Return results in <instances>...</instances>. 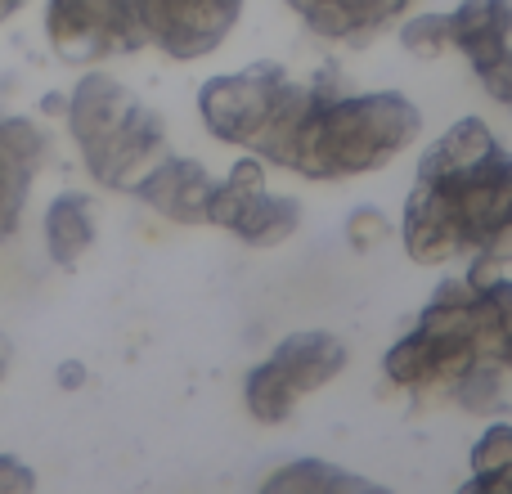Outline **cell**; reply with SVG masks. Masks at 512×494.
Returning a JSON list of instances; mask_svg holds the SVG:
<instances>
[{"instance_id": "9", "label": "cell", "mask_w": 512, "mask_h": 494, "mask_svg": "<svg viewBox=\"0 0 512 494\" xmlns=\"http://www.w3.org/2000/svg\"><path fill=\"white\" fill-rule=\"evenodd\" d=\"M144 41H158L176 59L216 50L239 23L243 0H131Z\"/></svg>"}, {"instance_id": "7", "label": "cell", "mask_w": 512, "mask_h": 494, "mask_svg": "<svg viewBox=\"0 0 512 494\" xmlns=\"http://www.w3.org/2000/svg\"><path fill=\"white\" fill-rule=\"evenodd\" d=\"M207 225H221L252 247H274L301 225V207L283 194H270L261 162L248 158L230 171V180H216Z\"/></svg>"}, {"instance_id": "13", "label": "cell", "mask_w": 512, "mask_h": 494, "mask_svg": "<svg viewBox=\"0 0 512 494\" xmlns=\"http://www.w3.org/2000/svg\"><path fill=\"white\" fill-rule=\"evenodd\" d=\"M468 490H512V427H490L472 450Z\"/></svg>"}, {"instance_id": "2", "label": "cell", "mask_w": 512, "mask_h": 494, "mask_svg": "<svg viewBox=\"0 0 512 494\" xmlns=\"http://www.w3.org/2000/svg\"><path fill=\"white\" fill-rule=\"evenodd\" d=\"M405 252L418 265L512 261V153L481 117H463L418 162L405 203Z\"/></svg>"}, {"instance_id": "17", "label": "cell", "mask_w": 512, "mask_h": 494, "mask_svg": "<svg viewBox=\"0 0 512 494\" xmlns=\"http://www.w3.org/2000/svg\"><path fill=\"white\" fill-rule=\"evenodd\" d=\"M5 369H9V342L0 337V378H5Z\"/></svg>"}, {"instance_id": "8", "label": "cell", "mask_w": 512, "mask_h": 494, "mask_svg": "<svg viewBox=\"0 0 512 494\" xmlns=\"http://www.w3.org/2000/svg\"><path fill=\"white\" fill-rule=\"evenodd\" d=\"M445 50H459L490 90V99L512 104V0H463L441 14Z\"/></svg>"}, {"instance_id": "3", "label": "cell", "mask_w": 512, "mask_h": 494, "mask_svg": "<svg viewBox=\"0 0 512 494\" xmlns=\"http://www.w3.org/2000/svg\"><path fill=\"white\" fill-rule=\"evenodd\" d=\"M423 131V113L400 90L355 95L333 72L301 86L265 162L310 180H351L382 171Z\"/></svg>"}, {"instance_id": "15", "label": "cell", "mask_w": 512, "mask_h": 494, "mask_svg": "<svg viewBox=\"0 0 512 494\" xmlns=\"http://www.w3.org/2000/svg\"><path fill=\"white\" fill-rule=\"evenodd\" d=\"M36 477L23 468L18 459H9V454H0V490H32Z\"/></svg>"}, {"instance_id": "4", "label": "cell", "mask_w": 512, "mask_h": 494, "mask_svg": "<svg viewBox=\"0 0 512 494\" xmlns=\"http://www.w3.org/2000/svg\"><path fill=\"white\" fill-rule=\"evenodd\" d=\"M72 131L90 171L113 189H135L162 162V117L113 77H86L72 95Z\"/></svg>"}, {"instance_id": "18", "label": "cell", "mask_w": 512, "mask_h": 494, "mask_svg": "<svg viewBox=\"0 0 512 494\" xmlns=\"http://www.w3.org/2000/svg\"><path fill=\"white\" fill-rule=\"evenodd\" d=\"M9 9H18V0H0V18H5Z\"/></svg>"}, {"instance_id": "10", "label": "cell", "mask_w": 512, "mask_h": 494, "mask_svg": "<svg viewBox=\"0 0 512 494\" xmlns=\"http://www.w3.org/2000/svg\"><path fill=\"white\" fill-rule=\"evenodd\" d=\"M135 194H140L158 216H167V221H176V225H207L216 180L207 176L203 162L162 158L158 167L135 185Z\"/></svg>"}, {"instance_id": "5", "label": "cell", "mask_w": 512, "mask_h": 494, "mask_svg": "<svg viewBox=\"0 0 512 494\" xmlns=\"http://www.w3.org/2000/svg\"><path fill=\"white\" fill-rule=\"evenodd\" d=\"M301 95V81H292L279 63H252L248 72L216 77L203 86V122L216 140L243 144L256 158H265L274 135L283 131L292 104Z\"/></svg>"}, {"instance_id": "16", "label": "cell", "mask_w": 512, "mask_h": 494, "mask_svg": "<svg viewBox=\"0 0 512 494\" xmlns=\"http://www.w3.org/2000/svg\"><path fill=\"white\" fill-rule=\"evenodd\" d=\"M369 234H373V239H382V234H387V221H382L378 212H360V216L351 221V243L364 247V239H369Z\"/></svg>"}, {"instance_id": "1", "label": "cell", "mask_w": 512, "mask_h": 494, "mask_svg": "<svg viewBox=\"0 0 512 494\" xmlns=\"http://www.w3.org/2000/svg\"><path fill=\"white\" fill-rule=\"evenodd\" d=\"M387 378L418 400H450L472 414L512 409V283L490 265L441 283L387 351Z\"/></svg>"}, {"instance_id": "6", "label": "cell", "mask_w": 512, "mask_h": 494, "mask_svg": "<svg viewBox=\"0 0 512 494\" xmlns=\"http://www.w3.org/2000/svg\"><path fill=\"white\" fill-rule=\"evenodd\" d=\"M346 369V346L333 333H292L248 378V409L261 423H283L301 396L319 391Z\"/></svg>"}, {"instance_id": "12", "label": "cell", "mask_w": 512, "mask_h": 494, "mask_svg": "<svg viewBox=\"0 0 512 494\" xmlns=\"http://www.w3.org/2000/svg\"><path fill=\"white\" fill-rule=\"evenodd\" d=\"M45 243L50 256L59 265H77L81 256L95 243V212H90V198L81 194H63L54 198L50 216H45Z\"/></svg>"}, {"instance_id": "14", "label": "cell", "mask_w": 512, "mask_h": 494, "mask_svg": "<svg viewBox=\"0 0 512 494\" xmlns=\"http://www.w3.org/2000/svg\"><path fill=\"white\" fill-rule=\"evenodd\" d=\"M288 486H351L364 490V481L342 477V472H328V468H288L279 477H270V490H288Z\"/></svg>"}, {"instance_id": "11", "label": "cell", "mask_w": 512, "mask_h": 494, "mask_svg": "<svg viewBox=\"0 0 512 494\" xmlns=\"http://www.w3.org/2000/svg\"><path fill=\"white\" fill-rule=\"evenodd\" d=\"M288 5L297 9L310 32L328 36V41L364 45L378 32H387L391 23H400L409 0H288Z\"/></svg>"}]
</instances>
